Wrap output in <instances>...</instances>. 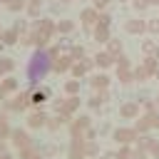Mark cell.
I'll list each match as a JSON object with an SVG mask.
<instances>
[{
  "instance_id": "obj_1",
  "label": "cell",
  "mask_w": 159,
  "mask_h": 159,
  "mask_svg": "<svg viewBox=\"0 0 159 159\" xmlns=\"http://www.w3.org/2000/svg\"><path fill=\"white\" fill-rule=\"evenodd\" d=\"M50 70H52V52H47L45 47H37L32 52L30 62H27V77H30V82L32 84L40 82Z\"/></svg>"
},
{
  "instance_id": "obj_2",
  "label": "cell",
  "mask_w": 159,
  "mask_h": 159,
  "mask_svg": "<svg viewBox=\"0 0 159 159\" xmlns=\"http://www.w3.org/2000/svg\"><path fill=\"white\" fill-rule=\"evenodd\" d=\"M97 20H99V10H94V7H87V10H82V25H84V30H94V25H97Z\"/></svg>"
},
{
  "instance_id": "obj_3",
  "label": "cell",
  "mask_w": 159,
  "mask_h": 159,
  "mask_svg": "<svg viewBox=\"0 0 159 159\" xmlns=\"http://www.w3.org/2000/svg\"><path fill=\"white\" fill-rule=\"evenodd\" d=\"M124 30H127L129 35H142V32H147V20L132 17V20H127V22H124Z\"/></svg>"
},
{
  "instance_id": "obj_4",
  "label": "cell",
  "mask_w": 159,
  "mask_h": 159,
  "mask_svg": "<svg viewBox=\"0 0 159 159\" xmlns=\"http://www.w3.org/2000/svg\"><path fill=\"white\" fill-rule=\"evenodd\" d=\"M92 67H94V60H75V62H72V75H75V77H82V75H87Z\"/></svg>"
},
{
  "instance_id": "obj_5",
  "label": "cell",
  "mask_w": 159,
  "mask_h": 159,
  "mask_svg": "<svg viewBox=\"0 0 159 159\" xmlns=\"http://www.w3.org/2000/svg\"><path fill=\"white\" fill-rule=\"evenodd\" d=\"M92 37H94L97 42H109V37H112V32H109V25H102V22H97V25H94V30H92Z\"/></svg>"
},
{
  "instance_id": "obj_6",
  "label": "cell",
  "mask_w": 159,
  "mask_h": 159,
  "mask_svg": "<svg viewBox=\"0 0 159 159\" xmlns=\"http://www.w3.org/2000/svg\"><path fill=\"white\" fill-rule=\"evenodd\" d=\"M72 62H75V57H72V55H62V57H55V60H52V70H57V72L72 70Z\"/></svg>"
},
{
  "instance_id": "obj_7",
  "label": "cell",
  "mask_w": 159,
  "mask_h": 159,
  "mask_svg": "<svg viewBox=\"0 0 159 159\" xmlns=\"http://www.w3.org/2000/svg\"><path fill=\"white\" fill-rule=\"evenodd\" d=\"M114 60H117V57H112V55H109L107 50H104V52H97V55H94V65H97V67H102V70L112 67V65H114Z\"/></svg>"
},
{
  "instance_id": "obj_8",
  "label": "cell",
  "mask_w": 159,
  "mask_h": 159,
  "mask_svg": "<svg viewBox=\"0 0 159 159\" xmlns=\"http://www.w3.org/2000/svg\"><path fill=\"white\" fill-rule=\"evenodd\" d=\"M119 114H122V117H127V119H132V117H137V114H139V104H137V102H127V104H122V107H119Z\"/></svg>"
},
{
  "instance_id": "obj_9",
  "label": "cell",
  "mask_w": 159,
  "mask_h": 159,
  "mask_svg": "<svg viewBox=\"0 0 159 159\" xmlns=\"http://www.w3.org/2000/svg\"><path fill=\"white\" fill-rule=\"evenodd\" d=\"M134 137H137V129H117L114 132V139L122 142V144H129Z\"/></svg>"
},
{
  "instance_id": "obj_10",
  "label": "cell",
  "mask_w": 159,
  "mask_h": 159,
  "mask_svg": "<svg viewBox=\"0 0 159 159\" xmlns=\"http://www.w3.org/2000/svg\"><path fill=\"white\" fill-rule=\"evenodd\" d=\"M107 87H109V77H107V75H94V77H92V89L104 92Z\"/></svg>"
},
{
  "instance_id": "obj_11",
  "label": "cell",
  "mask_w": 159,
  "mask_h": 159,
  "mask_svg": "<svg viewBox=\"0 0 159 159\" xmlns=\"http://www.w3.org/2000/svg\"><path fill=\"white\" fill-rule=\"evenodd\" d=\"M77 107H80V97H77V94H70V97H67V102L62 104V112H65V114H72Z\"/></svg>"
},
{
  "instance_id": "obj_12",
  "label": "cell",
  "mask_w": 159,
  "mask_h": 159,
  "mask_svg": "<svg viewBox=\"0 0 159 159\" xmlns=\"http://www.w3.org/2000/svg\"><path fill=\"white\" fill-rule=\"evenodd\" d=\"M107 52H109L112 57H119V55H122V42L114 40V37H109V42H107Z\"/></svg>"
},
{
  "instance_id": "obj_13",
  "label": "cell",
  "mask_w": 159,
  "mask_h": 159,
  "mask_svg": "<svg viewBox=\"0 0 159 159\" xmlns=\"http://www.w3.org/2000/svg\"><path fill=\"white\" fill-rule=\"evenodd\" d=\"M132 7L134 12H144L147 7H152V0H132Z\"/></svg>"
},
{
  "instance_id": "obj_14",
  "label": "cell",
  "mask_w": 159,
  "mask_h": 159,
  "mask_svg": "<svg viewBox=\"0 0 159 159\" xmlns=\"http://www.w3.org/2000/svg\"><path fill=\"white\" fill-rule=\"evenodd\" d=\"M149 75H152V72H149V70H147V67H144V65H142V67H137V70H134V80H139V82H144V80H147V77H149Z\"/></svg>"
},
{
  "instance_id": "obj_15",
  "label": "cell",
  "mask_w": 159,
  "mask_h": 159,
  "mask_svg": "<svg viewBox=\"0 0 159 159\" xmlns=\"http://www.w3.org/2000/svg\"><path fill=\"white\" fill-rule=\"evenodd\" d=\"M65 92H67V94H77V92H80V80H70V82L65 84Z\"/></svg>"
},
{
  "instance_id": "obj_16",
  "label": "cell",
  "mask_w": 159,
  "mask_h": 159,
  "mask_svg": "<svg viewBox=\"0 0 159 159\" xmlns=\"http://www.w3.org/2000/svg\"><path fill=\"white\" fill-rule=\"evenodd\" d=\"M2 37H5V45H12V42H17V40H15V37H17V27H12V30L2 32Z\"/></svg>"
},
{
  "instance_id": "obj_17",
  "label": "cell",
  "mask_w": 159,
  "mask_h": 159,
  "mask_svg": "<svg viewBox=\"0 0 159 159\" xmlns=\"http://www.w3.org/2000/svg\"><path fill=\"white\" fill-rule=\"evenodd\" d=\"M147 32L159 35V20H147Z\"/></svg>"
},
{
  "instance_id": "obj_18",
  "label": "cell",
  "mask_w": 159,
  "mask_h": 159,
  "mask_svg": "<svg viewBox=\"0 0 159 159\" xmlns=\"http://www.w3.org/2000/svg\"><path fill=\"white\" fill-rule=\"evenodd\" d=\"M75 27V22H70V20H62L60 25H57V32H70Z\"/></svg>"
},
{
  "instance_id": "obj_19",
  "label": "cell",
  "mask_w": 159,
  "mask_h": 159,
  "mask_svg": "<svg viewBox=\"0 0 159 159\" xmlns=\"http://www.w3.org/2000/svg\"><path fill=\"white\" fill-rule=\"evenodd\" d=\"M47 94H50L47 89H40V92H35V94H32V102H35V104H37V102H45V99H47Z\"/></svg>"
},
{
  "instance_id": "obj_20",
  "label": "cell",
  "mask_w": 159,
  "mask_h": 159,
  "mask_svg": "<svg viewBox=\"0 0 159 159\" xmlns=\"http://www.w3.org/2000/svg\"><path fill=\"white\" fill-rule=\"evenodd\" d=\"M30 124H32V127H42V124H45V114H32V117H30Z\"/></svg>"
},
{
  "instance_id": "obj_21",
  "label": "cell",
  "mask_w": 159,
  "mask_h": 159,
  "mask_svg": "<svg viewBox=\"0 0 159 159\" xmlns=\"http://www.w3.org/2000/svg\"><path fill=\"white\" fill-rule=\"evenodd\" d=\"M109 2H112V0H92V7H94V10H107Z\"/></svg>"
},
{
  "instance_id": "obj_22",
  "label": "cell",
  "mask_w": 159,
  "mask_h": 159,
  "mask_svg": "<svg viewBox=\"0 0 159 159\" xmlns=\"http://www.w3.org/2000/svg\"><path fill=\"white\" fill-rule=\"evenodd\" d=\"M7 70H12V60L0 57V72H7Z\"/></svg>"
},
{
  "instance_id": "obj_23",
  "label": "cell",
  "mask_w": 159,
  "mask_h": 159,
  "mask_svg": "<svg viewBox=\"0 0 159 159\" xmlns=\"http://www.w3.org/2000/svg\"><path fill=\"white\" fill-rule=\"evenodd\" d=\"M154 47H157V45H154L152 40H144V42H142V50H144V55H149V52H154Z\"/></svg>"
},
{
  "instance_id": "obj_24",
  "label": "cell",
  "mask_w": 159,
  "mask_h": 159,
  "mask_svg": "<svg viewBox=\"0 0 159 159\" xmlns=\"http://www.w3.org/2000/svg\"><path fill=\"white\" fill-rule=\"evenodd\" d=\"M102 102H104V92H102V94H94V97L89 99V107H99Z\"/></svg>"
},
{
  "instance_id": "obj_25",
  "label": "cell",
  "mask_w": 159,
  "mask_h": 159,
  "mask_svg": "<svg viewBox=\"0 0 159 159\" xmlns=\"http://www.w3.org/2000/svg\"><path fill=\"white\" fill-rule=\"evenodd\" d=\"M7 7H10V10H22V7H25V0H10Z\"/></svg>"
},
{
  "instance_id": "obj_26",
  "label": "cell",
  "mask_w": 159,
  "mask_h": 159,
  "mask_svg": "<svg viewBox=\"0 0 159 159\" xmlns=\"http://www.w3.org/2000/svg\"><path fill=\"white\" fill-rule=\"evenodd\" d=\"M152 55H154V60H157V62H159V45H157V47H154V52H152Z\"/></svg>"
},
{
  "instance_id": "obj_27",
  "label": "cell",
  "mask_w": 159,
  "mask_h": 159,
  "mask_svg": "<svg viewBox=\"0 0 159 159\" xmlns=\"http://www.w3.org/2000/svg\"><path fill=\"white\" fill-rule=\"evenodd\" d=\"M2 42H5V40H2V32H0V45H2Z\"/></svg>"
},
{
  "instance_id": "obj_28",
  "label": "cell",
  "mask_w": 159,
  "mask_h": 159,
  "mask_svg": "<svg viewBox=\"0 0 159 159\" xmlns=\"http://www.w3.org/2000/svg\"><path fill=\"white\" fill-rule=\"evenodd\" d=\"M152 5H159V0H152Z\"/></svg>"
},
{
  "instance_id": "obj_29",
  "label": "cell",
  "mask_w": 159,
  "mask_h": 159,
  "mask_svg": "<svg viewBox=\"0 0 159 159\" xmlns=\"http://www.w3.org/2000/svg\"><path fill=\"white\" fill-rule=\"evenodd\" d=\"M119 2H132V0H119Z\"/></svg>"
},
{
  "instance_id": "obj_30",
  "label": "cell",
  "mask_w": 159,
  "mask_h": 159,
  "mask_svg": "<svg viewBox=\"0 0 159 159\" xmlns=\"http://www.w3.org/2000/svg\"><path fill=\"white\" fill-rule=\"evenodd\" d=\"M0 2H10V0H0Z\"/></svg>"
},
{
  "instance_id": "obj_31",
  "label": "cell",
  "mask_w": 159,
  "mask_h": 159,
  "mask_svg": "<svg viewBox=\"0 0 159 159\" xmlns=\"http://www.w3.org/2000/svg\"><path fill=\"white\" fill-rule=\"evenodd\" d=\"M65 2H70V0H65Z\"/></svg>"
}]
</instances>
